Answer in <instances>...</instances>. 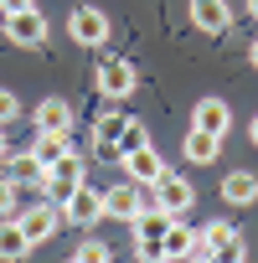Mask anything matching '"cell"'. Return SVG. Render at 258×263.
<instances>
[{"instance_id": "cell-1", "label": "cell", "mask_w": 258, "mask_h": 263, "mask_svg": "<svg viewBox=\"0 0 258 263\" xmlns=\"http://www.w3.org/2000/svg\"><path fill=\"white\" fill-rule=\"evenodd\" d=\"M196 253H207V258H217V263H243V258H248V248H243V237H237L232 222H207V227L196 232Z\"/></svg>"}, {"instance_id": "cell-2", "label": "cell", "mask_w": 258, "mask_h": 263, "mask_svg": "<svg viewBox=\"0 0 258 263\" xmlns=\"http://www.w3.org/2000/svg\"><path fill=\"white\" fill-rule=\"evenodd\" d=\"M155 196H150V186H135V181H119V186H103V217H114V222H135L145 206H150Z\"/></svg>"}, {"instance_id": "cell-3", "label": "cell", "mask_w": 258, "mask_h": 263, "mask_svg": "<svg viewBox=\"0 0 258 263\" xmlns=\"http://www.w3.org/2000/svg\"><path fill=\"white\" fill-rule=\"evenodd\" d=\"M150 196H155V206L171 212V217H186V212L196 206V186H191L186 176H176V171H165V176L150 186Z\"/></svg>"}, {"instance_id": "cell-4", "label": "cell", "mask_w": 258, "mask_h": 263, "mask_svg": "<svg viewBox=\"0 0 258 263\" xmlns=\"http://www.w3.org/2000/svg\"><path fill=\"white\" fill-rule=\"evenodd\" d=\"M62 222L67 227H93V222H103V186H72V196L62 201Z\"/></svg>"}, {"instance_id": "cell-5", "label": "cell", "mask_w": 258, "mask_h": 263, "mask_svg": "<svg viewBox=\"0 0 258 263\" xmlns=\"http://www.w3.org/2000/svg\"><path fill=\"white\" fill-rule=\"evenodd\" d=\"M16 222H21V232H26V242L36 248V242H47V237H52V232L62 227V206L42 196V201H31V206H21V212H16Z\"/></svg>"}, {"instance_id": "cell-6", "label": "cell", "mask_w": 258, "mask_h": 263, "mask_svg": "<svg viewBox=\"0 0 258 263\" xmlns=\"http://www.w3.org/2000/svg\"><path fill=\"white\" fill-rule=\"evenodd\" d=\"M83 181H88V176H83V155L72 150V155H62L57 165H47V186H42V196L62 206V201L72 196V186H83Z\"/></svg>"}, {"instance_id": "cell-7", "label": "cell", "mask_w": 258, "mask_h": 263, "mask_svg": "<svg viewBox=\"0 0 258 263\" xmlns=\"http://www.w3.org/2000/svg\"><path fill=\"white\" fill-rule=\"evenodd\" d=\"M98 93H103L108 103H124L129 93H135V62L103 57V62H98Z\"/></svg>"}, {"instance_id": "cell-8", "label": "cell", "mask_w": 258, "mask_h": 263, "mask_svg": "<svg viewBox=\"0 0 258 263\" xmlns=\"http://www.w3.org/2000/svg\"><path fill=\"white\" fill-rule=\"evenodd\" d=\"M124 124H129V114H124L119 103H108V108L98 114V124H93V145H98V160L119 165V135H124Z\"/></svg>"}, {"instance_id": "cell-9", "label": "cell", "mask_w": 258, "mask_h": 263, "mask_svg": "<svg viewBox=\"0 0 258 263\" xmlns=\"http://www.w3.org/2000/svg\"><path fill=\"white\" fill-rule=\"evenodd\" d=\"M67 36H72L78 47H103V42H108V16H103L98 6H78V11L67 16Z\"/></svg>"}, {"instance_id": "cell-10", "label": "cell", "mask_w": 258, "mask_h": 263, "mask_svg": "<svg viewBox=\"0 0 258 263\" xmlns=\"http://www.w3.org/2000/svg\"><path fill=\"white\" fill-rule=\"evenodd\" d=\"M119 165H124V181H135V186H155V181L165 176V160H160V150H155V145L129 150Z\"/></svg>"}, {"instance_id": "cell-11", "label": "cell", "mask_w": 258, "mask_h": 263, "mask_svg": "<svg viewBox=\"0 0 258 263\" xmlns=\"http://www.w3.org/2000/svg\"><path fill=\"white\" fill-rule=\"evenodd\" d=\"M0 26H6V36H11L16 47H42V42H47V21H42L36 6H26V11H16V16H0Z\"/></svg>"}, {"instance_id": "cell-12", "label": "cell", "mask_w": 258, "mask_h": 263, "mask_svg": "<svg viewBox=\"0 0 258 263\" xmlns=\"http://www.w3.org/2000/svg\"><path fill=\"white\" fill-rule=\"evenodd\" d=\"M191 26L207 31V36H222L232 26V6L227 0H191Z\"/></svg>"}, {"instance_id": "cell-13", "label": "cell", "mask_w": 258, "mask_h": 263, "mask_svg": "<svg viewBox=\"0 0 258 263\" xmlns=\"http://www.w3.org/2000/svg\"><path fill=\"white\" fill-rule=\"evenodd\" d=\"M36 135H72V103L67 98H42L36 103Z\"/></svg>"}, {"instance_id": "cell-14", "label": "cell", "mask_w": 258, "mask_h": 263, "mask_svg": "<svg viewBox=\"0 0 258 263\" xmlns=\"http://www.w3.org/2000/svg\"><path fill=\"white\" fill-rule=\"evenodd\" d=\"M191 129H207V135H227V129H232V108L222 103V98H201L196 108H191Z\"/></svg>"}, {"instance_id": "cell-15", "label": "cell", "mask_w": 258, "mask_h": 263, "mask_svg": "<svg viewBox=\"0 0 258 263\" xmlns=\"http://www.w3.org/2000/svg\"><path fill=\"white\" fill-rule=\"evenodd\" d=\"M160 248H165V263H186V258H196V227H186L181 217H171Z\"/></svg>"}, {"instance_id": "cell-16", "label": "cell", "mask_w": 258, "mask_h": 263, "mask_svg": "<svg viewBox=\"0 0 258 263\" xmlns=\"http://www.w3.org/2000/svg\"><path fill=\"white\" fill-rule=\"evenodd\" d=\"M6 176H11L16 186H47V165L36 160V150H16V155H6Z\"/></svg>"}, {"instance_id": "cell-17", "label": "cell", "mask_w": 258, "mask_h": 263, "mask_svg": "<svg viewBox=\"0 0 258 263\" xmlns=\"http://www.w3.org/2000/svg\"><path fill=\"white\" fill-rule=\"evenodd\" d=\"M181 155H186L191 165H212V160L222 155V140H217V135H207V129H191V135L181 140Z\"/></svg>"}, {"instance_id": "cell-18", "label": "cell", "mask_w": 258, "mask_h": 263, "mask_svg": "<svg viewBox=\"0 0 258 263\" xmlns=\"http://www.w3.org/2000/svg\"><path fill=\"white\" fill-rule=\"evenodd\" d=\"M222 201H227V206H253V201H258V176H253V171H232V176L222 181Z\"/></svg>"}, {"instance_id": "cell-19", "label": "cell", "mask_w": 258, "mask_h": 263, "mask_svg": "<svg viewBox=\"0 0 258 263\" xmlns=\"http://www.w3.org/2000/svg\"><path fill=\"white\" fill-rule=\"evenodd\" d=\"M26 253H31V242H26L21 222L16 217H0V263H21Z\"/></svg>"}, {"instance_id": "cell-20", "label": "cell", "mask_w": 258, "mask_h": 263, "mask_svg": "<svg viewBox=\"0 0 258 263\" xmlns=\"http://www.w3.org/2000/svg\"><path fill=\"white\" fill-rule=\"evenodd\" d=\"M129 227H135V237H155V242H160V237H165V227H171V212H160V206L150 201L135 222H129Z\"/></svg>"}, {"instance_id": "cell-21", "label": "cell", "mask_w": 258, "mask_h": 263, "mask_svg": "<svg viewBox=\"0 0 258 263\" xmlns=\"http://www.w3.org/2000/svg\"><path fill=\"white\" fill-rule=\"evenodd\" d=\"M31 150H36V160H42V165H57L62 155H72V135H36V145H31Z\"/></svg>"}, {"instance_id": "cell-22", "label": "cell", "mask_w": 258, "mask_h": 263, "mask_svg": "<svg viewBox=\"0 0 258 263\" xmlns=\"http://www.w3.org/2000/svg\"><path fill=\"white\" fill-rule=\"evenodd\" d=\"M140 145H150V129H145L140 119H129V124H124V135H119V160H124L129 150H140Z\"/></svg>"}, {"instance_id": "cell-23", "label": "cell", "mask_w": 258, "mask_h": 263, "mask_svg": "<svg viewBox=\"0 0 258 263\" xmlns=\"http://www.w3.org/2000/svg\"><path fill=\"white\" fill-rule=\"evenodd\" d=\"M78 258H83V263H114V248H108L103 237H83V242H78Z\"/></svg>"}, {"instance_id": "cell-24", "label": "cell", "mask_w": 258, "mask_h": 263, "mask_svg": "<svg viewBox=\"0 0 258 263\" xmlns=\"http://www.w3.org/2000/svg\"><path fill=\"white\" fill-rule=\"evenodd\" d=\"M16 191H21V186H16L11 176H0V217H16V212H21V206H16Z\"/></svg>"}, {"instance_id": "cell-25", "label": "cell", "mask_w": 258, "mask_h": 263, "mask_svg": "<svg viewBox=\"0 0 258 263\" xmlns=\"http://www.w3.org/2000/svg\"><path fill=\"white\" fill-rule=\"evenodd\" d=\"M135 253H140V263H165V248L155 237H135Z\"/></svg>"}, {"instance_id": "cell-26", "label": "cell", "mask_w": 258, "mask_h": 263, "mask_svg": "<svg viewBox=\"0 0 258 263\" xmlns=\"http://www.w3.org/2000/svg\"><path fill=\"white\" fill-rule=\"evenodd\" d=\"M16 114H21V103H16V93H11V88H0V124H11Z\"/></svg>"}, {"instance_id": "cell-27", "label": "cell", "mask_w": 258, "mask_h": 263, "mask_svg": "<svg viewBox=\"0 0 258 263\" xmlns=\"http://www.w3.org/2000/svg\"><path fill=\"white\" fill-rule=\"evenodd\" d=\"M26 6H36V0H0V16H16V11H26Z\"/></svg>"}, {"instance_id": "cell-28", "label": "cell", "mask_w": 258, "mask_h": 263, "mask_svg": "<svg viewBox=\"0 0 258 263\" xmlns=\"http://www.w3.org/2000/svg\"><path fill=\"white\" fill-rule=\"evenodd\" d=\"M6 155H11V140H6V124H0V165H6Z\"/></svg>"}, {"instance_id": "cell-29", "label": "cell", "mask_w": 258, "mask_h": 263, "mask_svg": "<svg viewBox=\"0 0 258 263\" xmlns=\"http://www.w3.org/2000/svg\"><path fill=\"white\" fill-rule=\"evenodd\" d=\"M248 135H253V145H258V114H253V124H248Z\"/></svg>"}, {"instance_id": "cell-30", "label": "cell", "mask_w": 258, "mask_h": 263, "mask_svg": "<svg viewBox=\"0 0 258 263\" xmlns=\"http://www.w3.org/2000/svg\"><path fill=\"white\" fill-rule=\"evenodd\" d=\"M186 263H217V258H207V253H196V258H186Z\"/></svg>"}, {"instance_id": "cell-31", "label": "cell", "mask_w": 258, "mask_h": 263, "mask_svg": "<svg viewBox=\"0 0 258 263\" xmlns=\"http://www.w3.org/2000/svg\"><path fill=\"white\" fill-rule=\"evenodd\" d=\"M248 62H253V67H258V42H253V47H248Z\"/></svg>"}, {"instance_id": "cell-32", "label": "cell", "mask_w": 258, "mask_h": 263, "mask_svg": "<svg viewBox=\"0 0 258 263\" xmlns=\"http://www.w3.org/2000/svg\"><path fill=\"white\" fill-rule=\"evenodd\" d=\"M248 16H253V21H258V0H248Z\"/></svg>"}, {"instance_id": "cell-33", "label": "cell", "mask_w": 258, "mask_h": 263, "mask_svg": "<svg viewBox=\"0 0 258 263\" xmlns=\"http://www.w3.org/2000/svg\"><path fill=\"white\" fill-rule=\"evenodd\" d=\"M67 263H83V258H78V253H72V258H67Z\"/></svg>"}]
</instances>
